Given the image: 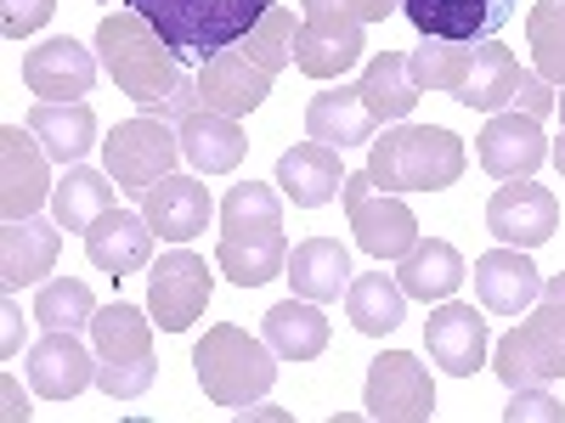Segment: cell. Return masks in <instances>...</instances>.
Returning a JSON list of instances; mask_svg holds the SVG:
<instances>
[{
	"label": "cell",
	"instance_id": "cell-34",
	"mask_svg": "<svg viewBox=\"0 0 565 423\" xmlns=\"http://www.w3.org/2000/svg\"><path fill=\"white\" fill-rule=\"evenodd\" d=\"M356 90H362L367 113L380 119V124L407 119V113L418 108V97H424V90L413 85V74H407V57H402V52H380V57H373L367 74L356 79Z\"/></svg>",
	"mask_w": 565,
	"mask_h": 423
},
{
	"label": "cell",
	"instance_id": "cell-13",
	"mask_svg": "<svg viewBox=\"0 0 565 423\" xmlns=\"http://www.w3.org/2000/svg\"><path fill=\"white\" fill-rule=\"evenodd\" d=\"M402 12L424 40L481 45V40H498L509 29L514 0H402Z\"/></svg>",
	"mask_w": 565,
	"mask_h": 423
},
{
	"label": "cell",
	"instance_id": "cell-3",
	"mask_svg": "<svg viewBox=\"0 0 565 423\" xmlns=\"http://www.w3.org/2000/svg\"><path fill=\"white\" fill-rule=\"evenodd\" d=\"M271 7L277 0H130V12L148 18L181 63H210L238 45Z\"/></svg>",
	"mask_w": 565,
	"mask_h": 423
},
{
	"label": "cell",
	"instance_id": "cell-9",
	"mask_svg": "<svg viewBox=\"0 0 565 423\" xmlns=\"http://www.w3.org/2000/svg\"><path fill=\"white\" fill-rule=\"evenodd\" d=\"M340 193H345V215H351L356 243H362L373 260H402V254L418 243V220H413V209H407L396 193H385V186L373 181L367 170L345 175Z\"/></svg>",
	"mask_w": 565,
	"mask_h": 423
},
{
	"label": "cell",
	"instance_id": "cell-24",
	"mask_svg": "<svg viewBox=\"0 0 565 423\" xmlns=\"http://www.w3.org/2000/svg\"><path fill=\"white\" fill-rule=\"evenodd\" d=\"M537 294H543V276L526 260V249H509L503 243V249H492V254L476 260V300H481V311L521 316V311L537 305Z\"/></svg>",
	"mask_w": 565,
	"mask_h": 423
},
{
	"label": "cell",
	"instance_id": "cell-42",
	"mask_svg": "<svg viewBox=\"0 0 565 423\" xmlns=\"http://www.w3.org/2000/svg\"><path fill=\"white\" fill-rule=\"evenodd\" d=\"M311 7H328V12H345V18H356V23H380V18H391L402 0H306V12Z\"/></svg>",
	"mask_w": 565,
	"mask_h": 423
},
{
	"label": "cell",
	"instance_id": "cell-29",
	"mask_svg": "<svg viewBox=\"0 0 565 423\" xmlns=\"http://www.w3.org/2000/svg\"><path fill=\"white\" fill-rule=\"evenodd\" d=\"M521 74H526V68L509 57V45L481 40V45H476V57H469V74H463V85H458V97H452V102L476 108V113H498V108L514 102V85H521Z\"/></svg>",
	"mask_w": 565,
	"mask_h": 423
},
{
	"label": "cell",
	"instance_id": "cell-27",
	"mask_svg": "<svg viewBox=\"0 0 565 423\" xmlns=\"http://www.w3.org/2000/svg\"><path fill=\"white\" fill-rule=\"evenodd\" d=\"M373 130H380V119L367 113L356 85L317 90L311 108H306V135L322 141V148H362V141H373Z\"/></svg>",
	"mask_w": 565,
	"mask_h": 423
},
{
	"label": "cell",
	"instance_id": "cell-11",
	"mask_svg": "<svg viewBox=\"0 0 565 423\" xmlns=\"http://www.w3.org/2000/svg\"><path fill=\"white\" fill-rule=\"evenodd\" d=\"M210 289H215V276L199 254H186V249L159 254V265L148 271V311L164 334H186V327L204 316Z\"/></svg>",
	"mask_w": 565,
	"mask_h": 423
},
{
	"label": "cell",
	"instance_id": "cell-16",
	"mask_svg": "<svg viewBox=\"0 0 565 423\" xmlns=\"http://www.w3.org/2000/svg\"><path fill=\"white\" fill-rule=\"evenodd\" d=\"M23 85L40 102H85V90L97 85V57H90L74 34L45 40L23 57Z\"/></svg>",
	"mask_w": 565,
	"mask_h": 423
},
{
	"label": "cell",
	"instance_id": "cell-21",
	"mask_svg": "<svg viewBox=\"0 0 565 423\" xmlns=\"http://www.w3.org/2000/svg\"><path fill=\"white\" fill-rule=\"evenodd\" d=\"M362 23L345 18V12H328V7H311L306 23H300V45H295V63L311 74V79H340L345 68H356L362 57Z\"/></svg>",
	"mask_w": 565,
	"mask_h": 423
},
{
	"label": "cell",
	"instance_id": "cell-26",
	"mask_svg": "<svg viewBox=\"0 0 565 423\" xmlns=\"http://www.w3.org/2000/svg\"><path fill=\"white\" fill-rule=\"evenodd\" d=\"M282 276H289V289H295L300 300L328 305V300H340V294L351 289V249L334 243V238H306V243H295Z\"/></svg>",
	"mask_w": 565,
	"mask_h": 423
},
{
	"label": "cell",
	"instance_id": "cell-1",
	"mask_svg": "<svg viewBox=\"0 0 565 423\" xmlns=\"http://www.w3.org/2000/svg\"><path fill=\"white\" fill-rule=\"evenodd\" d=\"M215 265L238 282V289H260V282L282 276L289 265V238H282V209L266 181H238L221 204V249Z\"/></svg>",
	"mask_w": 565,
	"mask_h": 423
},
{
	"label": "cell",
	"instance_id": "cell-20",
	"mask_svg": "<svg viewBox=\"0 0 565 423\" xmlns=\"http://www.w3.org/2000/svg\"><path fill=\"white\" fill-rule=\"evenodd\" d=\"M23 367L45 401H74L85 384H97V356L74 339V327H45V339L29 350Z\"/></svg>",
	"mask_w": 565,
	"mask_h": 423
},
{
	"label": "cell",
	"instance_id": "cell-33",
	"mask_svg": "<svg viewBox=\"0 0 565 423\" xmlns=\"http://www.w3.org/2000/svg\"><path fill=\"white\" fill-rule=\"evenodd\" d=\"M345 316H351L356 334H367V339L396 334L402 316H407L402 282H391L385 271H362V276H351V289H345Z\"/></svg>",
	"mask_w": 565,
	"mask_h": 423
},
{
	"label": "cell",
	"instance_id": "cell-31",
	"mask_svg": "<svg viewBox=\"0 0 565 423\" xmlns=\"http://www.w3.org/2000/svg\"><path fill=\"white\" fill-rule=\"evenodd\" d=\"M29 135H40L45 159L79 164L90 148H97V113H90L85 102H40L29 113Z\"/></svg>",
	"mask_w": 565,
	"mask_h": 423
},
{
	"label": "cell",
	"instance_id": "cell-41",
	"mask_svg": "<svg viewBox=\"0 0 565 423\" xmlns=\"http://www.w3.org/2000/svg\"><path fill=\"white\" fill-rule=\"evenodd\" d=\"M52 12H57V0H7L0 7V29H7V40H23L40 23H52Z\"/></svg>",
	"mask_w": 565,
	"mask_h": 423
},
{
	"label": "cell",
	"instance_id": "cell-44",
	"mask_svg": "<svg viewBox=\"0 0 565 423\" xmlns=\"http://www.w3.org/2000/svg\"><path fill=\"white\" fill-rule=\"evenodd\" d=\"M0 395H7V417H29V412H34V406L18 395V384H12V379H0Z\"/></svg>",
	"mask_w": 565,
	"mask_h": 423
},
{
	"label": "cell",
	"instance_id": "cell-38",
	"mask_svg": "<svg viewBox=\"0 0 565 423\" xmlns=\"http://www.w3.org/2000/svg\"><path fill=\"white\" fill-rule=\"evenodd\" d=\"M526 40H532L537 74L548 85H565V0H537L526 18Z\"/></svg>",
	"mask_w": 565,
	"mask_h": 423
},
{
	"label": "cell",
	"instance_id": "cell-37",
	"mask_svg": "<svg viewBox=\"0 0 565 423\" xmlns=\"http://www.w3.org/2000/svg\"><path fill=\"white\" fill-rule=\"evenodd\" d=\"M238 45H244V52H249V57H255L266 74H282V68L295 63L300 23H295V12H289V7H271V12H266V18H260V23H255V29H249Z\"/></svg>",
	"mask_w": 565,
	"mask_h": 423
},
{
	"label": "cell",
	"instance_id": "cell-46",
	"mask_svg": "<svg viewBox=\"0 0 565 423\" xmlns=\"http://www.w3.org/2000/svg\"><path fill=\"white\" fill-rule=\"evenodd\" d=\"M548 153H554V170L565 175V135H554V148H548Z\"/></svg>",
	"mask_w": 565,
	"mask_h": 423
},
{
	"label": "cell",
	"instance_id": "cell-17",
	"mask_svg": "<svg viewBox=\"0 0 565 423\" xmlns=\"http://www.w3.org/2000/svg\"><path fill=\"white\" fill-rule=\"evenodd\" d=\"M271 79L277 74H266L244 45H226V52H215L210 63H204V74H199V97H204V108H215V113H226V119H244V113H255L266 97H271Z\"/></svg>",
	"mask_w": 565,
	"mask_h": 423
},
{
	"label": "cell",
	"instance_id": "cell-28",
	"mask_svg": "<svg viewBox=\"0 0 565 423\" xmlns=\"http://www.w3.org/2000/svg\"><path fill=\"white\" fill-rule=\"evenodd\" d=\"M277 186L289 193L300 209H317L328 204L345 186V170H340V148H322V141H300L277 159Z\"/></svg>",
	"mask_w": 565,
	"mask_h": 423
},
{
	"label": "cell",
	"instance_id": "cell-47",
	"mask_svg": "<svg viewBox=\"0 0 565 423\" xmlns=\"http://www.w3.org/2000/svg\"><path fill=\"white\" fill-rule=\"evenodd\" d=\"M103 7H119V0H103Z\"/></svg>",
	"mask_w": 565,
	"mask_h": 423
},
{
	"label": "cell",
	"instance_id": "cell-30",
	"mask_svg": "<svg viewBox=\"0 0 565 423\" xmlns=\"http://www.w3.org/2000/svg\"><path fill=\"white\" fill-rule=\"evenodd\" d=\"M260 334H266V345L282 361H317L328 350V316L317 311V300H300L295 294V300H282V305L266 311Z\"/></svg>",
	"mask_w": 565,
	"mask_h": 423
},
{
	"label": "cell",
	"instance_id": "cell-18",
	"mask_svg": "<svg viewBox=\"0 0 565 423\" xmlns=\"http://www.w3.org/2000/svg\"><path fill=\"white\" fill-rule=\"evenodd\" d=\"M141 215H148V226L164 243H193L215 215V198L199 175H164L141 193Z\"/></svg>",
	"mask_w": 565,
	"mask_h": 423
},
{
	"label": "cell",
	"instance_id": "cell-22",
	"mask_svg": "<svg viewBox=\"0 0 565 423\" xmlns=\"http://www.w3.org/2000/svg\"><path fill=\"white\" fill-rule=\"evenodd\" d=\"M52 193L57 186L45 175V148H34L18 124H7L0 130V209H7V220H29Z\"/></svg>",
	"mask_w": 565,
	"mask_h": 423
},
{
	"label": "cell",
	"instance_id": "cell-19",
	"mask_svg": "<svg viewBox=\"0 0 565 423\" xmlns=\"http://www.w3.org/2000/svg\"><path fill=\"white\" fill-rule=\"evenodd\" d=\"M153 238H159V231L148 226V215H141V209H108V215L90 220L85 254H90V265H97V271H108V276L119 282V276H130V271H148Z\"/></svg>",
	"mask_w": 565,
	"mask_h": 423
},
{
	"label": "cell",
	"instance_id": "cell-4",
	"mask_svg": "<svg viewBox=\"0 0 565 423\" xmlns=\"http://www.w3.org/2000/svg\"><path fill=\"white\" fill-rule=\"evenodd\" d=\"M367 175L385 193H441L463 175V141L447 124H396L367 148Z\"/></svg>",
	"mask_w": 565,
	"mask_h": 423
},
{
	"label": "cell",
	"instance_id": "cell-32",
	"mask_svg": "<svg viewBox=\"0 0 565 423\" xmlns=\"http://www.w3.org/2000/svg\"><path fill=\"white\" fill-rule=\"evenodd\" d=\"M402 294L407 300H447L458 294V282H463V254L447 243V238H418L407 254H402Z\"/></svg>",
	"mask_w": 565,
	"mask_h": 423
},
{
	"label": "cell",
	"instance_id": "cell-15",
	"mask_svg": "<svg viewBox=\"0 0 565 423\" xmlns=\"http://www.w3.org/2000/svg\"><path fill=\"white\" fill-rule=\"evenodd\" d=\"M476 153H481V170L498 175V181H526V175H537L543 159H548L543 119H532V113H521V108H514V113H492Z\"/></svg>",
	"mask_w": 565,
	"mask_h": 423
},
{
	"label": "cell",
	"instance_id": "cell-23",
	"mask_svg": "<svg viewBox=\"0 0 565 423\" xmlns=\"http://www.w3.org/2000/svg\"><path fill=\"white\" fill-rule=\"evenodd\" d=\"M424 350H430V361L441 372L469 379V372L487 361V316L476 305H441V311H430V322H424Z\"/></svg>",
	"mask_w": 565,
	"mask_h": 423
},
{
	"label": "cell",
	"instance_id": "cell-7",
	"mask_svg": "<svg viewBox=\"0 0 565 423\" xmlns=\"http://www.w3.org/2000/svg\"><path fill=\"white\" fill-rule=\"evenodd\" d=\"M90 339H97V384L114 401H136L153 390V316H141L136 305L114 300L90 316Z\"/></svg>",
	"mask_w": 565,
	"mask_h": 423
},
{
	"label": "cell",
	"instance_id": "cell-25",
	"mask_svg": "<svg viewBox=\"0 0 565 423\" xmlns=\"http://www.w3.org/2000/svg\"><path fill=\"white\" fill-rule=\"evenodd\" d=\"M57 243H63L57 220H34V215L7 220V238H0V282H7V294L45 282V271L57 265Z\"/></svg>",
	"mask_w": 565,
	"mask_h": 423
},
{
	"label": "cell",
	"instance_id": "cell-35",
	"mask_svg": "<svg viewBox=\"0 0 565 423\" xmlns=\"http://www.w3.org/2000/svg\"><path fill=\"white\" fill-rule=\"evenodd\" d=\"M52 209H57V226H68V231H90V220L114 209V181L97 175V170H79V164H74L68 181H57Z\"/></svg>",
	"mask_w": 565,
	"mask_h": 423
},
{
	"label": "cell",
	"instance_id": "cell-43",
	"mask_svg": "<svg viewBox=\"0 0 565 423\" xmlns=\"http://www.w3.org/2000/svg\"><path fill=\"white\" fill-rule=\"evenodd\" d=\"M514 108L532 113V119H548V108H554L548 79H543V74H521V85H514Z\"/></svg>",
	"mask_w": 565,
	"mask_h": 423
},
{
	"label": "cell",
	"instance_id": "cell-36",
	"mask_svg": "<svg viewBox=\"0 0 565 423\" xmlns=\"http://www.w3.org/2000/svg\"><path fill=\"white\" fill-rule=\"evenodd\" d=\"M469 57H476V45H458V40H424L407 52V74L418 90H447L458 97V85L469 74Z\"/></svg>",
	"mask_w": 565,
	"mask_h": 423
},
{
	"label": "cell",
	"instance_id": "cell-2",
	"mask_svg": "<svg viewBox=\"0 0 565 423\" xmlns=\"http://www.w3.org/2000/svg\"><path fill=\"white\" fill-rule=\"evenodd\" d=\"M97 52L108 79L125 90L130 102L141 108H159L175 97V85L186 79V63L164 45V34L141 18V12H108L97 29Z\"/></svg>",
	"mask_w": 565,
	"mask_h": 423
},
{
	"label": "cell",
	"instance_id": "cell-8",
	"mask_svg": "<svg viewBox=\"0 0 565 423\" xmlns=\"http://www.w3.org/2000/svg\"><path fill=\"white\" fill-rule=\"evenodd\" d=\"M103 159H108V175L125 186L130 198H141L153 181H164L181 159V135L170 130V119L159 113H141V119H125L114 124V135H103Z\"/></svg>",
	"mask_w": 565,
	"mask_h": 423
},
{
	"label": "cell",
	"instance_id": "cell-45",
	"mask_svg": "<svg viewBox=\"0 0 565 423\" xmlns=\"http://www.w3.org/2000/svg\"><path fill=\"white\" fill-rule=\"evenodd\" d=\"M0 316H7V356L18 350V334H23V322H18V305L7 300V305H0Z\"/></svg>",
	"mask_w": 565,
	"mask_h": 423
},
{
	"label": "cell",
	"instance_id": "cell-10",
	"mask_svg": "<svg viewBox=\"0 0 565 423\" xmlns=\"http://www.w3.org/2000/svg\"><path fill=\"white\" fill-rule=\"evenodd\" d=\"M362 406H367V417H380V423H424V417H436V379H430V367H424L418 356H407V350L373 356Z\"/></svg>",
	"mask_w": 565,
	"mask_h": 423
},
{
	"label": "cell",
	"instance_id": "cell-40",
	"mask_svg": "<svg viewBox=\"0 0 565 423\" xmlns=\"http://www.w3.org/2000/svg\"><path fill=\"white\" fill-rule=\"evenodd\" d=\"M503 417L509 423H565V406L554 395H543L537 384H526V390H514V401L503 406Z\"/></svg>",
	"mask_w": 565,
	"mask_h": 423
},
{
	"label": "cell",
	"instance_id": "cell-39",
	"mask_svg": "<svg viewBox=\"0 0 565 423\" xmlns=\"http://www.w3.org/2000/svg\"><path fill=\"white\" fill-rule=\"evenodd\" d=\"M90 316H97V300H90V289L79 276H57V282H45L40 300H34V322L40 327H90Z\"/></svg>",
	"mask_w": 565,
	"mask_h": 423
},
{
	"label": "cell",
	"instance_id": "cell-6",
	"mask_svg": "<svg viewBox=\"0 0 565 423\" xmlns=\"http://www.w3.org/2000/svg\"><path fill=\"white\" fill-rule=\"evenodd\" d=\"M271 356H277L271 345L249 339L244 327L221 322V327H210V334L199 339L193 367H199V384H204V395H210L215 406L249 412V406L277 384V361H271Z\"/></svg>",
	"mask_w": 565,
	"mask_h": 423
},
{
	"label": "cell",
	"instance_id": "cell-14",
	"mask_svg": "<svg viewBox=\"0 0 565 423\" xmlns=\"http://www.w3.org/2000/svg\"><path fill=\"white\" fill-rule=\"evenodd\" d=\"M170 124H175V135H181V159L193 164L199 175H232V170L244 164V153H249L244 124L226 119V113H215V108H204V97H199L193 108H181Z\"/></svg>",
	"mask_w": 565,
	"mask_h": 423
},
{
	"label": "cell",
	"instance_id": "cell-12",
	"mask_svg": "<svg viewBox=\"0 0 565 423\" xmlns=\"http://www.w3.org/2000/svg\"><path fill=\"white\" fill-rule=\"evenodd\" d=\"M554 226H559V204L548 186H537L532 175L526 181H503L492 204H487V231L498 243L509 249H537L554 238Z\"/></svg>",
	"mask_w": 565,
	"mask_h": 423
},
{
	"label": "cell",
	"instance_id": "cell-48",
	"mask_svg": "<svg viewBox=\"0 0 565 423\" xmlns=\"http://www.w3.org/2000/svg\"><path fill=\"white\" fill-rule=\"evenodd\" d=\"M559 119H565V102H559Z\"/></svg>",
	"mask_w": 565,
	"mask_h": 423
},
{
	"label": "cell",
	"instance_id": "cell-5",
	"mask_svg": "<svg viewBox=\"0 0 565 423\" xmlns=\"http://www.w3.org/2000/svg\"><path fill=\"white\" fill-rule=\"evenodd\" d=\"M492 372H498L509 390L565 379V271L543 282V294H537L532 316L514 327V334L498 339Z\"/></svg>",
	"mask_w": 565,
	"mask_h": 423
}]
</instances>
